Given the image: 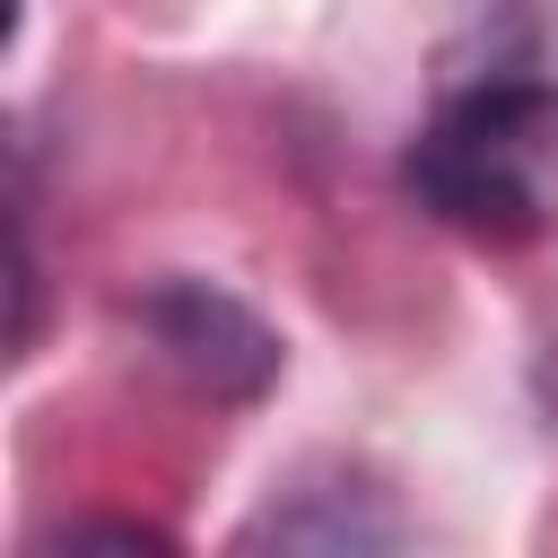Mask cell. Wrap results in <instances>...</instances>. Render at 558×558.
I'll list each match as a JSON object with an SVG mask.
<instances>
[{
  "label": "cell",
  "instance_id": "obj_1",
  "mask_svg": "<svg viewBox=\"0 0 558 558\" xmlns=\"http://www.w3.org/2000/svg\"><path fill=\"white\" fill-rule=\"evenodd\" d=\"M549 157L558 113L532 78H480L436 105V122L410 140V192L445 227L480 244H523L549 227Z\"/></svg>",
  "mask_w": 558,
  "mask_h": 558
},
{
  "label": "cell",
  "instance_id": "obj_2",
  "mask_svg": "<svg viewBox=\"0 0 558 558\" xmlns=\"http://www.w3.org/2000/svg\"><path fill=\"white\" fill-rule=\"evenodd\" d=\"M148 323H157V340H166L192 375H209V384H227V392H253V384H270V366H279V340H270L235 296H218V288H201V279L166 288V296L148 305Z\"/></svg>",
  "mask_w": 558,
  "mask_h": 558
}]
</instances>
